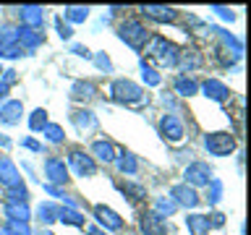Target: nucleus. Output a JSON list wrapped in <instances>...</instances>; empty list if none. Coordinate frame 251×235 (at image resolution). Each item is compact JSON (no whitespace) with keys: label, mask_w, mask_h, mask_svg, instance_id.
I'll list each match as a JSON object with an SVG mask.
<instances>
[{"label":"nucleus","mask_w":251,"mask_h":235,"mask_svg":"<svg viewBox=\"0 0 251 235\" xmlns=\"http://www.w3.org/2000/svg\"><path fill=\"white\" fill-rule=\"evenodd\" d=\"M118 34H121V39L126 45H131V47H144V42H149V29L141 24L139 19H126L118 24Z\"/></svg>","instance_id":"f257e3e1"},{"label":"nucleus","mask_w":251,"mask_h":235,"mask_svg":"<svg viewBox=\"0 0 251 235\" xmlns=\"http://www.w3.org/2000/svg\"><path fill=\"white\" fill-rule=\"evenodd\" d=\"M110 94L118 99V102H126V105H141V102L147 99V94L141 86H136L133 81H128V78H118V81H113V86H110Z\"/></svg>","instance_id":"f03ea898"},{"label":"nucleus","mask_w":251,"mask_h":235,"mask_svg":"<svg viewBox=\"0 0 251 235\" xmlns=\"http://www.w3.org/2000/svg\"><path fill=\"white\" fill-rule=\"evenodd\" d=\"M147 55H152L160 66H176V63H178V47L173 42H165L162 37H152V39H149Z\"/></svg>","instance_id":"7ed1b4c3"},{"label":"nucleus","mask_w":251,"mask_h":235,"mask_svg":"<svg viewBox=\"0 0 251 235\" xmlns=\"http://www.w3.org/2000/svg\"><path fill=\"white\" fill-rule=\"evenodd\" d=\"M204 144H207L209 154L225 157V154H230L235 149V139L230 136V133H209V136L204 139Z\"/></svg>","instance_id":"20e7f679"},{"label":"nucleus","mask_w":251,"mask_h":235,"mask_svg":"<svg viewBox=\"0 0 251 235\" xmlns=\"http://www.w3.org/2000/svg\"><path fill=\"white\" fill-rule=\"evenodd\" d=\"M209 180H212L209 164L194 162V164H188V167H186V186L188 183H191V186H209Z\"/></svg>","instance_id":"39448f33"},{"label":"nucleus","mask_w":251,"mask_h":235,"mask_svg":"<svg viewBox=\"0 0 251 235\" xmlns=\"http://www.w3.org/2000/svg\"><path fill=\"white\" fill-rule=\"evenodd\" d=\"M160 131H162V136L168 141H173V144L183 141V123H180L176 115H165L160 120Z\"/></svg>","instance_id":"423d86ee"},{"label":"nucleus","mask_w":251,"mask_h":235,"mask_svg":"<svg viewBox=\"0 0 251 235\" xmlns=\"http://www.w3.org/2000/svg\"><path fill=\"white\" fill-rule=\"evenodd\" d=\"M45 175L50 178L52 183H66L68 170H66V164H63V160H58V157H47L45 160Z\"/></svg>","instance_id":"0eeeda50"},{"label":"nucleus","mask_w":251,"mask_h":235,"mask_svg":"<svg viewBox=\"0 0 251 235\" xmlns=\"http://www.w3.org/2000/svg\"><path fill=\"white\" fill-rule=\"evenodd\" d=\"M68 160L76 167L78 175H94V172H97V164L92 162V157H86L84 152H78V149H74V152L68 154Z\"/></svg>","instance_id":"6e6552de"},{"label":"nucleus","mask_w":251,"mask_h":235,"mask_svg":"<svg viewBox=\"0 0 251 235\" xmlns=\"http://www.w3.org/2000/svg\"><path fill=\"white\" fill-rule=\"evenodd\" d=\"M141 13L147 19H154V21H176L178 19V11L176 8H168V5H144Z\"/></svg>","instance_id":"1a4fd4ad"},{"label":"nucleus","mask_w":251,"mask_h":235,"mask_svg":"<svg viewBox=\"0 0 251 235\" xmlns=\"http://www.w3.org/2000/svg\"><path fill=\"white\" fill-rule=\"evenodd\" d=\"M24 113V105L19 99H11V102H5L3 107H0V123L3 125H13V123H19V115Z\"/></svg>","instance_id":"9d476101"},{"label":"nucleus","mask_w":251,"mask_h":235,"mask_svg":"<svg viewBox=\"0 0 251 235\" xmlns=\"http://www.w3.org/2000/svg\"><path fill=\"white\" fill-rule=\"evenodd\" d=\"M204 94L207 97H212L215 102H225L227 97H230V92H227V86L223 84V81H217V78H209V81H204Z\"/></svg>","instance_id":"9b49d317"},{"label":"nucleus","mask_w":251,"mask_h":235,"mask_svg":"<svg viewBox=\"0 0 251 235\" xmlns=\"http://www.w3.org/2000/svg\"><path fill=\"white\" fill-rule=\"evenodd\" d=\"M94 217L100 219V225L110 227V230H121V227H123L121 217H118L113 209H107V207H94Z\"/></svg>","instance_id":"f8f14e48"},{"label":"nucleus","mask_w":251,"mask_h":235,"mask_svg":"<svg viewBox=\"0 0 251 235\" xmlns=\"http://www.w3.org/2000/svg\"><path fill=\"white\" fill-rule=\"evenodd\" d=\"M0 180H3V186H8V188L21 186V178H19V172H16V167L11 164V160H0Z\"/></svg>","instance_id":"ddd939ff"},{"label":"nucleus","mask_w":251,"mask_h":235,"mask_svg":"<svg viewBox=\"0 0 251 235\" xmlns=\"http://www.w3.org/2000/svg\"><path fill=\"white\" fill-rule=\"evenodd\" d=\"M170 196L178 199V204H183V207H196V204H199V196H196V191L188 186H176L170 191Z\"/></svg>","instance_id":"4468645a"},{"label":"nucleus","mask_w":251,"mask_h":235,"mask_svg":"<svg viewBox=\"0 0 251 235\" xmlns=\"http://www.w3.org/2000/svg\"><path fill=\"white\" fill-rule=\"evenodd\" d=\"M92 152L100 157V160H105V162H113L115 160V146L110 144V141H94L92 144Z\"/></svg>","instance_id":"2eb2a0df"},{"label":"nucleus","mask_w":251,"mask_h":235,"mask_svg":"<svg viewBox=\"0 0 251 235\" xmlns=\"http://www.w3.org/2000/svg\"><path fill=\"white\" fill-rule=\"evenodd\" d=\"M5 214L11 217V222H26L29 219V209L24 207V204H5Z\"/></svg>","instance_id":"dca6fc26"},{"label":"nucleus","mask_w":251,"mask_h":235,"mask_svg":"<svg viewBox=\"0 0 251 235\" xmlns=\"http://www.w3.org/2000/svg\"><path fill=\"white\" fill-rule=\"evenodd\" d=\"M21 19L26 21V24H31V26H39L42 24V8H37V5H26V8H21Z\"/></svg>","instance_id":"f3484780"},{"label":"nucleus","mask_w":251,"mask_h":235,"mask_svg":"<svg viewBox=\"0 0 251 235\" xmlns=\"http://www.w3.org/2000/svg\"><path fill=\"white\" fill-rule=\"evenodd\" d=\"M176 94H180V97H191V94H196V81L194 78H186V76H178L176 78Z\"/></svg>","instance_id":"a211bd4d"},{"label":"nucleus","mask_w":251,"mask_h":235,"mask_svg":"<svg viewBox=\"0 0 251 235\" xmlns=\"http://www.w3.org/2000/svg\"><path fill=\"white\" fill-rule=\"evenodd\" d=\"M178 60H180V66H183V68H188V70H191V68H199V66H201V55L196 52V50H183V52L178 55Z\"/></svg>","instance_id":"6ab92c4d"},{"label":"nucleus","mask_w":251,"mask_h":235,"mask_svg":"<svg viewBox=\"0 0 251 235\" xmlns=\"http://www.w3.org/2000/svg\"><path fill=\"white\" fill-rule=\"evenodd\" d=\"M188 227H191V233H194V235H204V233L209 230V219H207V217L194 214V217H188Z\"/></svg>","instance_id":"aec40b11"},{"label":"nucleus","mask_w":251,"mask_h":235,"mask_svg":"<svg viewBox=\"0 0 251 235\" xmlns=\"http://www.w3.org/2000/svg\"><path fill=\"white\" fill-rule=\"evenodd\" d=\"M94 92H97V89H94L89 81H78V84H74V97H76V99H92Z\"/></svg>","instance_id":"412c9836"},{"label":"nucleus","mask_w":251,"mask_h":235,"mask_svg":"<svg viewBox=\"0 0 251 235\" xmlns=\"http://www.w3.org/2000/svg\"><path fill=\"white\" fill-rule=\"evenodd\" d=\"M58 219L60 222H68V225H84V217L71 209H58Z\"/></svg>","instance_id":"4be33fe9"},{"label":"nucleus","mask_w":251,"mask_h":235,"mask_svg":"<svg viewBox=\"0 0 251 235\" xmlns=\"http://www.w3.org/2000/svg\"><path fill=\"white\" fill-rule=\"evenodd\" d=\"M29 125H31V131L45 128V125H47V113H45V110H34L31 118H29Z\"/></svg>","instance_id":"5701e85b"},{"label":"nucleus","mask_w":251,"mask_h":235,"mask_svg":"<svg viewBox=\"0 0 251 235\" xmlns=\"http://www.w3.org/2000/svg\"><path fill=\"white\" fill-rule=\"evenodd\" d=\"M118 170H121V172H136V160H133L131 154H121V160H118Z\"/></svg>","instance_id":"b1692460"},{"label":"nucleus","mask_w":251,"mask_h":235,"mask_svg":"<svg viewBox=\"0 0 251 235\" xmlns=\"http://www.w3.org/2000/svg\"><path fill=\"white\" fill-rule=\"evenodd\" d=\"M45 136L50 139L52 144H58V141H63V128L55 125V123H50V125H45Z\"/></svg>","instance_id":"393cba45"},{"label":"nucleus","mask_w":251,"mask_h":235,"mask_svg":"<svg viewBox=\"0 0 251 235\" xmlns=\"http://www.w3.org/2000/svg\"><path fill=\"white\" fill-rule=\"evenodd\" d=\"M74 120H76L78 128H89V125H94L92 113H74Z\"/></svg>","instance_id":"a878e982"},{"label":"nucleus","mask_w":251,"mask_h":235,"mask_svg":"<svg viewBox=\"0 0 251 235\" xmlns=\"http://www.w3.org/2000/svg\"><path fill=\"white\" fill-rule=\"evenodd\" d=\"M55 217H58V209H55V207H50V204L39 207V219H42V222H52Z\"/></svg>","instance_id":"bb28decb"},{"label":"nucleus","mask_w":251,"mask_h":235,"mask_svg":"<svg viewBox=\"0 0 251 235\" xmlns=\"http://www.w3.org/2000/svg\"><path fill=\"white\" fill-rule=\"evenodd\" d=\"M66 16H68L71 21H84V19H86V8L71 5V8H66Z\"/></svg>","instance_id":"cd10ccee"},{"label":"nucleus","mask_w":251,"mask_h":235,"mask_svg":"<svg viewBox=\"0 0 251 235\" xmlns=\"http://www.w3.org/2000/svg\"><path fill=\"white\" fill-rule=\"evenodd\" d=\"M5 230H8V235H29V227L24 222H11Z\"/></svg>","instance_id":"c85d7f7f"},{"label":"nucleus","mask_w":251,"mask_h":235,"mask_svg":"<svg viewBox=\"0 0 251 235\" xmlns=\"http://www.w3.org/2000/svg\"><path fill=\"white\" fill-rule=\"evenodd\" d=\"M141 68H144V78H147L149 84H160V76H157L152 68H147V66H141Z\"/></svg>","instance_id":"c756f323"},{"label":"nucleus","mask_w":251,"mask_h":235,"mask_svg":"<svg viewBox=\"0 0 251 235\" xmlns=\"http://www.w3.org/2000/svg\"><path fill=\"white\" fill-rule=\"evenodd\" d=\"M45 191H47V193H52V196H60V199H68V196L63 193L60 188H55V186H45Z\"/></svg>","instance_id":"7c9ffc66"},{"label":"nucleus","mask_w":251,"mask_h":235,"mask_svg":"<svg viewBox=\"0 0 251 235\" xmlns=\"http://www.w3.org/2000/svg\"><path fill=\"white\" fill-rule=\"evenodd\" d=\"M97 66H100V68H110V60L105 58V55H100V58H97Z\"/></svg>","instance_id":"2f4dec72"},{"label":"nucleus","mask_w":251,"mask_h":235,"mask_svg":"<svg viewBox=\"0 0 251 235\" xmlns=\"http://www.w3.org/2000/svg\"><path fill=\"white\" fill-rule=\"evenodd\" d=\"M74 52H76V55H84V58L89 55V50H86V47H81V45H74Z\"/></svg>","instance_id":"473e14b6"},{"label":"nucleus","mask_w":251,"mask_h":235,"mask_svg":"<svg viewBox=\"0 0 251 235\" xmlns=\"http://www.w3.org/2000/svg\"><path fill=\"white\" fill-rule=\"evenodd\" d=\"M24 146H29V149H34V152H39V149H42V146H39V144H37V141H29V139H26V141H24Z\"/></svg>","instance_id":"72a5a7b5"},{"label":"nucleus","mask_w":251,"mask_h":235,"mask_svg":"<svg viewBox=\"0 0 251 235\" xmlns=\"http://www.w3.org/2000/svg\"><path fill=\"white\" fill-rule=\"evenodd\" d=\"M89 235H107V233H102L100 227H89Z\"/></svg>","instance_id":"f704fd0d"},{"label":"nucleus","mask_w":251,"mask_h":235,"mask_svg":"<svg viewBox=\"0 0 251 235\" xmlns=\"http://www.w3.org/2000/svg\"><path fill=\"white\" fill-rule=\"evenodd\" d=\"M5 92H8V84H0V97H5Z\"/></svg>","instance_id":"c9c22d12"},{"label":"nucleus","mask_w":251,"mask_h":235,"mask_svg":"<svg viewBox=\"0 0 251 235\" xmlns=\"http://www.w3.org/2000/svg\"><path fill=\"white\" fill-rule=\"evenodd\" d=\"M0 235H8V230H5V227H3V230H0Z\"/></svg>","instance_id":"e433bc0d"},{"label":"nucleus","mask_w":251,"mask_h":235,"mask_svg":"<svg viewBox=\"0 0 251 235\" xmlns=\"http://www.w3.org/2000/svg\"><path fill=\"white\" fill-rule=\"evenodd\" d=\"M42 235H52V233H42Z\"/></svg>","instance_id":"4c0bfd02"}]
</instances>
